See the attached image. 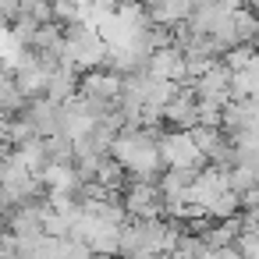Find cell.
Returning <instances> with one entry per match:
<instances>
[{
    "label": "cell",
    "mask_w": 259,
    "mask_h": 259,
    "mask_svg": "<svg viewBox=\"0 0 259 259\" xmlns=\"http://www.w3.org/2000/svg\"><path fill=\"white\" fill-rule=\"evenodd\" d=\"M160 156H163V167H192V170H202L209 163L206 153L195 146V139H192L188 128H163V135H160Z\"/></svg>",
    "instance_id": "obj_1"
},
{
    "label": "cell",
    "mask_w": 259,
    "mask_h": 259,
    "mask_svg": "<svg viewBox=\"0 0 259 259\" xmlns=\"http://www.w3.org/2000/svg\"><path fill=\"white\" fill-rule=\"evenodd\" d=\"M192 85H195V96L199 100H209V103H227L231 100V68L224 64V57L220 61H213L202 75H195L192 78Z\"/></svg>",
    "instance_id": "obj_2"
},
{
    "label": "cell",
    "mask_w": 259,
    "mask_h": 259,
    "mask_svg": "<svg viewBox=\"0 0 259 259\" xmlns=\"http://www.w3.org/2000/svg\"><path fill=\"white\" fill-rule=\"evenodd\" d=\"M146 4V11H149V18L156 22V25H178V22H185L188 15H192V0H142Z\"/></svg>",
    "instance_id": "obj_3"
},
{
    "label": "cell",
    "mask_w": 259,
    "mask_h": 259,
    "mask_svg": "<svg viewBox=\"0 0 259 259\" xmlns=\"http://www.w3.org/2000/svg\"><path fill=\"white\" fill-rule=\"evenodd\" d=\"M231 96H259V57L231 71Z\"/></svg>",
    "instance_id": "obj_4"
},
{
    "label": "cell",
    "mask_w": 259,
    "mask_h": 259,
    "mask_svg": "<svg viewBox=\"0 0 259 259\" xmlns=\"http://www.w3.org/2000/svg\"><path fill=\"white\" fill-rule=\"evenodd\" d=\"M18 15L36 22H54V0H18Z\"/></svg>",
    "instance_id": "obj_5"
},
{
    "label": "cell",
    "mask_w": 259,
    "mask_h": 259,
    "mask_svg": "<svg viewBox=\"0 0 259 259\" xmlns=\"http://www.w3.org/2000/svg\"><path fill=\"white\" fill-rule=\"evenodd\" d=\"M117 4H142V0H117Z\"/></svg>",
    "instance_id": "obj_6"
}]
</instances>
